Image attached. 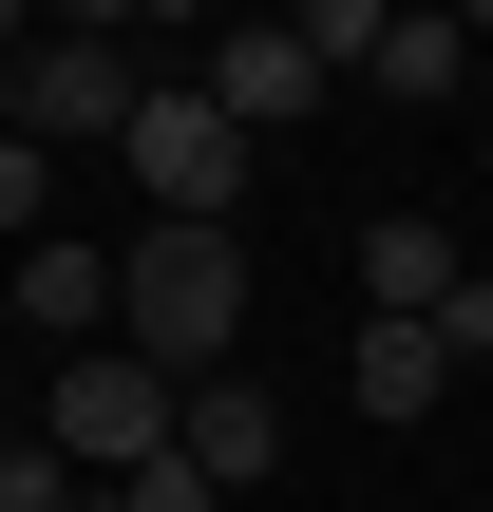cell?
<instances>
[{
    "instance_id": "277c9868",
    "label": "cell",
    "mask_w": 493,
    "mask_h": 512,
    "mask_svg": "<svg viewBox=\"0 0 493 512\" xmlns=\"http://www.w3.org/2000/svg\"><path fill=\"white\" fill-rule=\"evenodd\" d=\"M133 38L114 19H57V38H19V76H0V133H38V152H76V133H133Z\"/></svg>"
},
{
    "instance_id": "4fadbf2b",
    "label": "cell",
    "mask_w": 493,
    "mask_h": 512,
    "mask_svg": "<svg viewBox=\"0 0 493 512\" xmlns=\"http://www.w3.org/2000/svg\"><path fill=\"white\" fill-rule=\"evenodd\" d=\"M38 209H57V152H38V133H0V228L38 247Z\"/></svg>"
},
{
    "instance_id": "2e32d148",
    "label": "cell",
    "mask_w": 493,
    "mask_h": 512,
    "mask_svg": "<svg viewBox=\"0 0 493 512\" xmlns=\"http://www.w3.org/2000/svg\"><path fill=\"white\" fill-rule=\"evenodd\" d=\"M0 76H19V19H0Z\"/></svg>"
},
{
    "instance_id": "5bb4252c",
    "label": "cell",
    "mask_w": 493,
    "mask_h": 512,
    "mask_svg": "<svg viewBox=\"0 0 493 512\" xmlns=\"http://www.w3.org/2000/svg\"><path fill=\"white\" fill-rule=\"evenodd\" d=\"M95 512H228V494H209L190 456H152V475H114V494H95Z\"/></svg>"
},
{
    "instance_id": "6da1fadb",
    "label": "cell",
    "mask_w": 493,
    "mask_h": 512,
    "mask_svg": "<svg viewBox=\"0 0 493 512\" xmlns=\"http://www.w3.org/2000/svg\"><path fill=\"white\" fill-rule=\"evenodd\" d=\"M114 342L152 380H228V342H247V228H133L114 247Z\"/></svg>"
},
{
    "instance_id": "7a4b0ae2",
    "label": "cell",
    "mask_w": 493,
    "mask_h": 512,
    "mask_svg": "<svg viewBox=\"0 0 493 512\" xmlns=\"http://www.w3.org/2000/svg\"><path fill=\"white\" fill-rule=\"evenodd\" d=\"M38 437H57V456L114 494V475H152V456L190 437V380H152L133 342H114V361H57V380H38Z\"/></svg>"
},
{
    "instance_id": "8fae6325",
    "label": "cell",
    "mask_w": 493,
    "mask_h": 512,
    "mask_svg": "<svg viewBox=\"0 0 493 512\" xmlns=\"http://www.w3.org/2000/svg\"><path fill=\"white\" fill-rule=\"evenodd\" d=\"M380 38H399V0H304V57L323 76H380Z\"/></svg>"
},
{
    "instance_id": "5b68a950",
    "label": "cell",
    "mask_w": 493,
    "mask_h": 512,
    "mask_svg": "<svg viewBox=\"0 0 493 512\" xmlns=\"http://www.w3.org/2000/svg\"><path fill=\"white\" fill-rule=\"evenodd\" d=\"M323 95H342V76L304 57V19H247V38H209V114H228L247 152H266V133H304Z\"/></svg>"
},
{
    "instance_id": "30bf717a",
    "label": "cell",
    "mask_w": 493,
    "mask_h": 512,
    "mask_svg": "<svg viewBox=\"0 0 493 512\" xmlns=\"http://www.w3.org/2000/svg\"><path fill=\"white\" fill-rule=\"evenodd\" d=\"M456 76H475V19H399V38H380V95H418V114H437Z\"/></svg>"
},
{
    "instance_id": "e0dca14e",
    "label": "cell",
    "mask_w": 493,
    "mask_h": 512,
    "mask_svg": "<svg viewBox=\"0 0 493 512\" xmlns=\"http://www.w3.org/2000/svg\"><path fill=\"white\" fill-rule=\"evenodd\" d=\"M475 512H493V475H475Z\"/></svg>"
},
{
    "instance_id": "ba28073f",
    "label": "cell",
    "mask_w": 493,
    "mask_h": 512,
    "mask_svg": "<svg viewBox=\"0 0 493 512\" xmlns=\"http://www.w3.org/2000/svg\"><path fill=\"white\" fill-rule=\"evenodd\" d=\"M171 456H190L209 494H247V475H285V418H266L247 380H190V437H171Z\"/></svg>"
},
{
    "instance_id": "52a82bcc",
    "label": "cell",
    "mask_w": 493,
    "mask_h": 512,
    "mask_svg": "<svg viewBox=\"0 0 493 512\" xmlns=\"http://www.w3.org/2000/svg\"><path fill=\"white\" fill-rule=\"evenodd\" d=\"M19 323H38V342H114V247L38 228V247H19Z\"/></svg>"
},
{
    "instance_id": "8992f818",
    "label": "cell",
    "mask_w": 493,
    "mask_h": 512,
    "mask_svg": "<svg viewBox=\"0 0 493 512\" xmlns=\"http://www.w3.org/2000/svg\"><path fill=\"white\" fill-rule=\"evenodd\" d=\"M456 285H475V266L437 247V209H380V228H361V323H456Z\"/></svg>"
},
{
    "instance_id": "9a60e30c",
    "label": "cell",
    "mask_w": 493,
    "mask_h": 512,
    "mask_svg": "<svg viewBox=\"0 0 493 512\" xmlns=\"http://www.w3.org/2000/svg\"><path fill=\"white\" fill-rule=\"evenodd\" d=\"M0 456H19V380H0Z\"/></svg>"
},
{
    "instance_id": "9c48e42d",
    "label": "cell",
    "mask_w": 493,
    "mask_h": 512,
    "mask_svg": "<svg viewBox=\"0 0 493 512\" xmlns=\"http://www.w3.org/2000/svg\"><path fill=\"white\" fill-rule=\"evenodd\" d=\"M342 380H361V418H418V399L456 380V342H437V323H361V342H342Z\"/></svg>"
},
{
    "instance_id": "3957f363",
    "label": "cell",
    "mask_w": 493,
    "mask_h": 512,
    "mask_svg": "<svg viewBox=\"0 0 493 512\" xmlns=\"http://www.w3.org/2000/svg\"><path fill=\"white\" fill-rule=\"evenodd\" d=\"M114 152H133V190H152V228H228V209H247V133L209 114V76H152Z\"/></svg>"
},
{
    "instance_id": "7c38bea8",
    "label": "cell",
    "mask_w": 493,
    "mask_h": 512,
    "mask_svg": "<svg viewBox=\"0 0 493 512\" xmlns=\"http://www.w3.org/2000/svg\"><path fill=\"white\" fill-rule=\"evenodd\" d=\"M0 512H95V475H76L57 437H19V456H0Z\"/></svg>"
}]
</instances>
